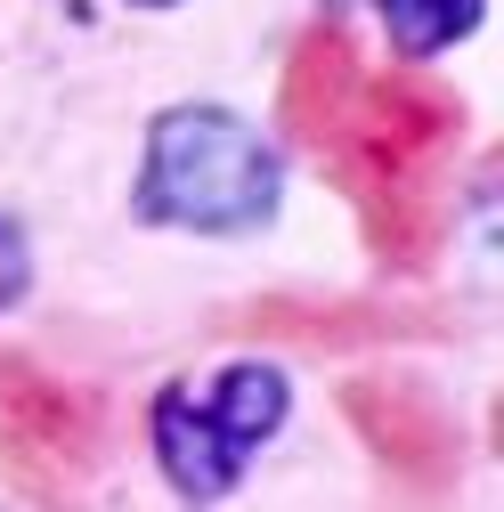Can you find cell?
I'll list each match as a JSON object with an SVG mask.
<instances>
[{
  "label": "cell",
  "mask_w": 504,
  "mask_h": 512,
  "mask_svg": "<svg viewBox=\"0 0 504 512\" xmlns=\"http://www.w3.org/2000/svg\"><path fill=\"white\" fill-rule=\"evenodd\" d=\"M285 163L252 122L220 106H171L147 122V171L131 212L147 228H196V236H252L277 220Z\"/></svg>",
  "instance_id": "1"
},
{
  "label": "cell",
  "mask_w": 504,
  "mask_h": 512,
  "mask_svg": "<svg viewBox=\"0 0 504 512\" xmlns=\"http://www.w3.org/2000/svg\"><path fill=\"white\" fill-rule=\"evenodd\" d=\"M277 423H285V374L261 366V358H236L204 391H163L155 399V456H163L179 496L220 504L236 488V472L252 464V447Z\"/></svg>",
  "instance_id": "2"
},
{
  "label": "cell",
  "mask_w": 504,
  "mask_h": 512,
  "mask_svg": "<svg viewBox=\"0 0 504 512\" xmlns=\"http://www.w3.org/2000/svg\"><path fill=\"white\" fill-rule=\"evenodd\" d=\"M25 277H33V261H25V236L0 220V309H9L17 293H25Z\"/></svg>",
  "instance_id": "6"
},
{
  "label": "cell",
  "mask_w": 504,
  "mask_h": 512,
  "mask_svg": "<svg viewBox=\"0 0 504 512\" xmlns=\"http://www.w3.org/2000/svg\"><path fill=\"white\" fill-rule=\"evenodd\" d=\"M0 407L17 415V431H41V439H66V447H74V399L57 391V382H41L33 366H9V358H0Z\"/></svg>",
  "instance_id": "5"
},
{
  "label": "cell",
  "mask_w": 504,
  "mask_h": 512,
  "mask_svg": "<svg viewBox=\"0 0 504 512\" xmlns=\"http://www.w3.org/2000/svg\"><path fill=\"white\" fill-rule=\"evenodd\" d=\"M139 9H171V0H139Z\"/></svg>",
  "instance_id": "7"
},
{
  "label": "cell",
  "mask_w": 504,
  "mask_h": 512,
  "mask_svg": "<svg viewBox=\"0 0 504 512\" xmlns=\"http://www.w3.org/2000/svg\"><path fill=\"white\" fill-rule=\"evenodd\" d=\"M358 82H366L358 49L342 33H309L293 49V66H285V122H293V139L301 147H326L334 122H342V106L358 98Z\"/></svg>",
  "instance_id": "3"
},
{
  "label": "cell",
  "mask_w": 504,
  "mask_h": 512,
  "mask_svg": "<svg viewBox=\"0 0 504 512\" xmlns=\"http://www.w3.org/2000/svg\"><path fill=\"white\" fill-rule=\"evenodd\" d=\"M334 9H358V0H334Z\"/></svg>",
  "instance_id": "8"
},
{
  "label": "cell",
  "mask_w": 504,
  "mask_h": 512,
  "mask_svg": "<svg viewBox=\"0 0 504 512\" xmlns=\"http://www.w3.org/2000/svg\"><path fill=\"white\" fill-rule=\"evenodd\" d=\"M480 9H488V0H383V25H391V41L407 57H431V49L464 41L480 25Z\"/></svg>",
  "instance_id": "4"
}]
</instances>
